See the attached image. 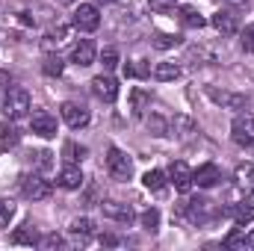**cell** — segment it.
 Wrapping results in <instances>:
<instances>
[{"label": "cell", "mask_w": 254, "mask_h": 251, "mask_svg": "<svg viewBox=\"0 0 254 251\" xmlns=\"http://www.w3.org/2000/svg\"><path fill=\"white\" fill-rule=\"evenodd\" d=\"M178 77H181V65L178 63H157L154 65V80L169 83V80H178Z\"/></svg>", "instance_id": "cell-21"}, {"label": "cell", "mask_w": 254, "mask_h": 251, "mask_svg": "<svg viewBox=\"0 0 254 251\" xmlns=\"http://www.w3.org/2000/svg\"><path fill=\"white\" fill-rule=\"evenodd\" d=\"M30 157H33V163H36L39 169H51V166H54V160H51L48 151H36V154H30Z\"/></svg>", "instance_id": "cell-36"}, {"label": "cell", "mask_w": 254, "mask_h": 251, "mask_svg": "<svg viewBox=\"0 0 254 251\" xmlns=\"http://www.w3.org/2000/svg\"><path fill=\"white\" fill-rule=\"evenodd\" d=\"M142 228L154 234V231L160 228V210H154V207H151V210H145V213H142Z\"/></svg>", "instance_id": "cell-28"}, {"label": "cell", "mask_w": 254, "mask_h": 251, "mask_svg": "<svg viewBox=\"0 0 254 251\" xmlns=\"http://www.w3.org/2000/svg\"><path fill=\"white\" fill-rule=\"evenodd\" d=\"M125 74L127 77H145L148 68H145V65H125Z\"/></svg>", "instance_id": "cell-38"}, {"label": "cell", "mask_w": 254, "mask_h": 251, "mask_svg": "<svg viewBox=\"0 0 254 251\" xmlns=\"http://www.w3.org/2000/svg\"><path fill=\"white\" fill-rule=\"evenodd\" d=\"M39 246H42V249H63L65 240L60 237V234H45V237L39 240Z\"/></svg>", "instance_id": "cell-32"}, {"label": "cell", "mask_w": 254, "mask_h": 251, "mask_svg": "<svg viewBox=\"0 0 254 251\" xmlns=\"http://www.w3.org/2000/svg\"><path fill=\"white\" fill-rule=\"evenodd\" d=\"M243 51L246 54H254V24H249L243 30Z\"/></svg>", "instance_id": "cell-35"}, {"label": "cell", "mask_w": 254, "mask_h": 251, "mask_svg": "<svg viewBox=\"0 0 254 251\" xmlns=\"http://www.w3.org/2000/svg\"><path fill=\"white\" fill-rule=\"evenodd\" d=\"M57 184L68 192H74V189L83 187V172H80V166L77 163H68L63 172H60V178H57Z\"/></svg>", "instance_id": "cell-17"}, {"label": "cell", "mask_w": 254, "mask_h": 251, "mask_svg": "<svg viewBox=\"0 0 254 251\" xmlns=\"http://www.w3.org/2000/svg\"><path fill=\"white\" fill-rule=\"evenodd\" d=\"M231 3H234V6H243V3H249V0H231Z\"/></svg>", "instance_id": "cell-42"}, {"label": "cell", "mask_w": 254, "mask_h": 251, "mask_svg": "<svg viewBox=\"0 0 254 251\" xmlns=\"http://www.w3.org/2000/svg\"><path fill=\"white\" fill-rule=\"evenodd\" d=\"M0 86H9V74L6 71H0Z\"/></svg>", "instance_id": "cell-40"}, {"label": "cell", "mask_w": 254, "mask_h": 251, "mask_svg": "<svg viewBox=\"0 0 254 251\" xmlns=\"http://www.w3.org/2000/svg\"><path fill=\"white\" fill-rule=\"evenodd\" d=\"M92 95H95L98 101H104V104H116V98H119V83H116L110 74H98V77L92 80Z\"/></svg>", "instance_id": "cell-6"}, {"label": "cell", "mask_w": 254, "mask_h": 251, "mask_svg": "<svg viewBox=\"0 0 254 251\" xmlns=\"http://www.w3.org/2000/svg\"><path fill=\"white\" fill-rule=\"evenodd\" d=\"M216 207H213V201H207V198H198V201H190L187 204V216H190L192 225H204V222H210V219H216Z\"/></svg>", "instance_id": "cell-9"}, {"label": "cell", "mask_w": 254, "mask_h": 251, "mask_svg": "<svg viewBox=\"0 0 254 251\" xmlns=\"http://www.w3.org/2000/svg\"><path fill=\"white\" fill-rule=\"evenodd\" d=\"M57 3H63V6H71V3H77V0H57Z\"/></svg>", "instance_id": "cell-41"}, {"label": "cell", "mask_w": 254, "mask_h": 251, "mask_svg": "<svg viewBox=\"0 0 254 251\" xmlns=\"http://www.w3.org/2000/svg\"><path fill=\"white\" fill-rule=\"evenodd\" d=\"M21 192H24L27 201H45V198H51L54 189L42 175H24L21 178Z\"/></svg>", "instance_id": "cell-3"}, {"label": "cell", "mask_w": 254, "mask_h": 251, "mask_svg": "<svg viewBox=\"0 0 254 251\" xmlns=\"http://www.w3.org/2000/svg\"><path fill=\"white\" fill-rule=\"evenodd\" d=\"M210 24H213L222 36H234V33L240 30V15H237L234 9H219V12L210 18Z\"/></svg>", "instance_id": "cell-12"}, {"label": "cell", "mask_w": 254, "mask_h": 251, "mask_svg": "<svg viewBox=\"0 0 254 251\" xmlns=\"http://www.w3.org/2000/svg\"><path fill=\"white\" fill-rule=\"evenodd\" d=\"M39 240H42V237H39L36 225H21V228L12 231V243H18V246H36Z\"/></svg>", "instance_id": "cell-20"}, {"label": "cell", "mask_w": 254, "mask_h": 251, "mask_svg": "<svg viewBox=\"0 0 254 251\" xmlns=\"http://www.w3.org/2000/svg\"><path fill=\"white\" fill-rule=\"evenodd\" d=\"M101 243H104V246H119V240H116V237H110V234H104V237H101Z\"/></svg>", "instance_id": "cell-39"}, {"label": "cell", "mask_w": 254, "mask_h": 251, "mask_svg": "<svg viewBox=\"0 0 254 251\" xmlns=\"http://www.w3.org/2000/svg\"><path fill=\"white\" fill-rule=\"evenodd\" d=\"M207 95L219 104V107H225V110H243L246 104H249V98L246 95H240V92H225V89H207Z\"/></svg>", "instance_id": "cell-13"}, {"label": "cell", "mask_w": 254, "mask_h": 251, "mask_svg": "<svg viewBox=\"0 0 254 251\" xmlns=\"http://www.w3.org/2000/svg\"><path fill=\"white\" fill-rule=\"evenodd\" d=\"M98 24H101V12H98L95 3H80V6L74 9V27H77V30H83V33H95Z\"/></svg>", "instance_id": "cell-5"}, {"label": "cell", "mask_w": 254, "mask_h": 251, "mask_svg": "<svg viewBox=\"0 0 254 251\" xmlns=\"http://www.w3.org/2000/svg\"><path fill=\"white\" fill-rule=\"evenodd\" d=\"M228 213L234 216L237 228H246V225H252V222H254V201H243V204H234V207H231Z\"/></svg>", "instance_id": "cell-19"}, {"label": "cell", "mask_w": 254, "mask_h": 251, "mask_svg": "<svg viewBox=\"0 0 254 251\" xmlns=\"http://www.w3.org/2000/svg\"><path fill=\"white\" fill-rule=\"evenodd\" d=\"M18 142H21V130L12 125V119H6L0 125V151H12Z\"/></svg>", "instance_id": "cell-18"}, {"label": "cell", "mask_w": 254, "mask_h": 251, "mask_svg": "<svg viewBox=\"0 0 254 251\" xmlns=\"http://www.w3.org/2000/svg\"><path fill=\"white\" fill-rule=\"evenodd\" d=\"M68 39H71V27L57 24V27H51V30L42 36V48H45V51H60L63 45H68Z\"/></svg>", "instance_id": "cell-15"}, {"label": "cell", "mask_w": 254, "mask_h": 251, "mask_svg": "<svg viewBox=\"0 0 254 251\" xmlns=\"http://www.w3.org/2000/svg\"><path fill=\"white\" fill-rule=\"evenodd\" d=\"M12 216H15L12 201H0V228H6V225L12 222Z\"/></svg>", "instance_id": "cell-34"}, {"label": "cell", "mask_w": 254, "mask_h": 251, "mask_svg": "<svg viewBox=\"0 0 254 251\" xmlns=\"http://www.w3.org/2000/svg\"><path fill=\"white\" fill-rule=\"evenodd\" d=\"M181 21H184V27H190V30H201V27H204V15H201L195 6H181Z\"/></svg>", "instance_id": "cell-24"}, {"label": "cell", "mask_w": 254, "mask_h": 251, "mask_svg": "<svg viewBox=\"0 0 254 251\" xmlns=\"http://www.w3.org/2000/svg\"><path fill=\"white\" fill-rule=\"evenodd\" d=\"M148 3H151V9H154V12H172L178 0H148Z\"/></svg>", "instance_id": "cell-37"}, {"label": "cell", "mask_w": 254, "mask_h": 251, "mask_svg": "<svg viewBox=\"0 0 254 251\" xmlns=\"http://www.w3.org/2000/svg\"><path fill=\"white\" fill-rule=\"evenodd\" d=\"M95 60H98V48H95L92 39H83V42L71 51V63L77 65V68H89Z\"/></svg>", "instance_id": "cell-14"}, {"label": "cell", "mask_w": 254, "mask_h": 251, "mask_svg": "<svg viewBox=\"0 0 254 251\" xmlns=\"http://www.w3.org/2000/svg\"><path fill=\"white\" fill-rule=\"evenodd\" d=\"M101 213H104L107 219L119 222V225H130V222L136 219L133 207H130V204H122V201H104V204H101Z\"/></svg>", "instance_id": "cell-10"}, {"label": "cell", "mask_w": 254, "mask_h": 251, "mask_svg": "<svg viewBox=\"0 0 254 251\" xmlns=\"http://www.w3.org/2000/svg\"><path fill=\"white\" fill-rule=\"evenodd\" d=\"M42 71L48 74V77H60L65 71V63L57 57V54H51V57H45V63H42Z\"/></svg>", "instance_id": "cell-27"}, {"label": "cell", "mask_w": 254, "mask_h": 251, "mask_svg": "<svg viewBox=\"0 0 254 251\" xmlns=\"http://www.w3.org/2000/svg\"><path fill=\"white\" fill-rule=\"evenodd\" d=\"M130 104H133V107H130V110H133V116H142V113H145V107L151 104V95H148L145 89H133V92H130Z\"/></svg>", "instance_id": "cell-26"}, {"label": "cell", "mask_w": 254, "mask_h": 251, "mask_svg": "<svg viewBox=\"0 0 254 251\" xmlns=\"http://www.w3.org/2000/svg\"><path fill=\"white\" fill-rule=\"evenodd\" d=\"M142 184L148 192H163L166 189V172H160V169H151V172H145V178H142Z\"/></svg>", "instance_id": "cell-23"}, {"label": "cell", "mask_w": 254, "mask_h": 251, "mask_svg": "<svg viewBox=\"0 0 254 251\" xmlns=\"http://www.w3.org/2000/svg\"><path fill=\"white\" fill-rule=\"evenodd\" d=\"M107 172L113 181H130L133 178V160L122 148H110L107 151Z\"/></svg>", "instance_id": "cell-2"}, {"label": "cell", "mask_w": 254, "mask_h": 251, "mask_svg": "<svg viewBox=\"0 0 254 251\" xmlns=\"http://www.w3.org/2000/svg\"><path fill=\"white\" fill-rule=\"evenodd\" d=\"M30 130H33L36 136H42V139H54V136H57V119H54L51 113L39 110V113H33V119H30Z\"/></svg>", "instance_id": "cell-11"}, {"label": "cell", "mask_w": 254, "mask_h": 251, "mask_svg": "<svg viewBox=\"0 0 254 251\" xmlns=\"http://www.w3.org/2000/svg\"><path fill=\"white\" fill-rule=\"evenodd\" d=\"M71 231H74V234L89 237V234H95V222H92V219H86V216H83V219H74V222H71Z\"/></svg>", "instance_id": "cell-29"}, {"label": "cell", "mask_w": 254, "mask_h": 251, "mask_svg": "<svg viewBox=\"0 0 254 251\" xmlns=\"http://www.w3.org/2000/svg\"><path fill=\"white\" fill-rule=\"evenodd\" d=\"M98 3H113V0H98Z\"/></svg>", "instance_id": "cell-43"}, {"label": "cell", "mask_w": 254, "mask_h": 251, "mask_svg": "<svg viewBox=\"0 0 254 251\" xmlns=\"http://www.w3.org/2000/svg\"><path fill=\"white\" fill-rule=\"evenodd\" d=\"M237 187L246 189V192H254V163H243V166H237Z\"/></svg>", "instance_id": "cell-22"}, {"label": "cell", "mask_w": 254, "mask_h": 251, "mask_svg": "<svg viewBox=\"0 0 254 251\" xmlns=\"http://www.w3.org/2000/svg\"><path fill=\"white\" fill-rule=\"evenodd\" d=\"M231 136H234L237 145L252 148L254 145V116L252 113H243V116L234 119V125H231Z\"/></svg>", "instance_id": "cell-4"}, {"label": "cell", "mask_w": 254, "mask_h": 251, "mask_svg": "<svg viewBox=\"0 0 254 251\" xmlns=\"http://www.w3.org/2000/svg\"><path fill=\"white\" fill-rule=\"evenodd\" d=\"M145 122H148V130H154V136H166L169 133V127H166V122L160 116H148Z\"/></svg>", "instance_id": "cell-31"}, {"label": "cell", "mask_w": 254, "mask_h": 251, "mask_svg": "<svg viewBox=\"0 0 254 251\" xmlns=\"http://www.w3.org/2000/svg\"><path fill=\"white\" fill-rule=\"evenodd\" d=\"M60 116H63V122L71 130H80V127L89 125V110L83 104H74V101H65L63 107H60Z\"/></svg>", "instance_id": "cell-7"}, {"label": "cell", "mask_w": 254, "mask_h": 251, "mask_svg": "<svg viewBox=\"0 0 254 251\" xmlns=\"http://www.w3.org/2000/svg\"><path fill=\"white\" fill-rule=\"evenodd\" d=\"M101 65H104L107 71H113V68L119 65V51H116V48H107V51L101 54Z\"/></svg>", "instance_id": "cell-30"}, {"label": "cell", "mask_w": 254, "mask_h": 251, "mask_svg": "<svg viewBox=\"0 0 254 251\" xmlns=\"http://www.w3.org/2000/svg\"><path fill=\"white\" fill-rule=\"evenodd\" d=\"M169 178H172V184H175V189H178L181 195H187V192L195 187V181H192V169L184 163V160H178V163L169 166Z\"/></svg>", "instance_id": "cell-8"}, {"label": "cell", "mask_w": 254, "mask_h": 251, "mask_svg": "<svg viewBox=\"0 0 254 251\" xmlns=\"http://www.w3.org/2000/svg\"><path fill=\"white\" fill-rule=\"evenodd\" d=\"M252 201H254V192H252Z\"/></svg>", "instance_id": "cell-44"}, {"label": "cell", "mask_w": 254, "mask_h": 251, "mask_svg": "<svg viewBox=\"0 0 254 251\" xmlns=\"http://www.w3.org/2000/svg\"><path fill=\"white\" fill-rule=\"evenodd\" d=\"M30 92L27 89H21V86H12L9 92H6V98H3V113H6V119H24L27 113H30Z\"/></svg>", "instance_id": "cell-1"}, {"label": "cell", "mask_w": 254, "mask_h": 251, "mask_svg": "<svg viewBox=\"0 0 254 251\" xmlns=\"http://www.w3.org/2000/svg\"><path fill=\"white\" fill-rule=\"evenodd\" d=\"M192 181L201 189H213L222 181V172H219L216 163H204V166H198V172H192Z\"/></svg>", "instance_id": "cell-16"}, {"label": "cell", "mask_w": 254, "mask_h": 251, "mask_svg": "<svg viewBox=\"0 0 254 251\" xmlns=\"http://www.w3.org/2000/svg\"><path fill=\"white\" fill-rule=\"evenodd\" d=\"M86 154H89V148L86 145H77V142H65L63 145V157L68 163H83L86 160Z\"/></svg>", "instance_id": "cell-25"}, {"label": "cell", "mask_w": 254, "mask_h": 251, "mask_svg": "<svg viewBox=\"0 0 254 251\" xmlns=\"http://www.w3.org/2000/svg\"><path fill=\"white\" fill-rule=\"evenodd\" d=\"M154 45H157V48H175V45H181V36H169V33H157V39H154Z\"/></svg>", "instance_id": "cell-33"}]
</instances>
